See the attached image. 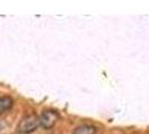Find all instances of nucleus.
<instances>
[{"instance_id":"nucleus-2","label":"nucleus","mask_w":149,"mask_h":134,"mask_svg":"<svg viewBox=\"0 0 149 134\" xmlns=\"http://www.w3.org/2000/svg\"><path fill=\"white\" fill-rule=\"evenodd\" d=\"M58 119H60V115L56 111L46 110L39 115V123H40V126L43 128L49 130L56 124Z\"/></svg>"},{"instance_id":"nucleus-4","label":"nucleus","mask_w":149,"mask_h":134,"mask_svg":"<svg viewBox=\"0 0 149 134\" xmlns=\"http://www.w3.org/2000/svg\"><path fill=\"white\" fill-rule=\"evenodd\" d=\"M13 105H14V101L11 97L5 96V95L1 96V98H0V112L2 114L9 111L13 107Z\"/></svg>"},{"instance_id":"nucleus-3","label":"nucleus","mask_w":149,"mask_h":134,"mask_svg":"<svg viewBox=\"0 0 149 134\" xmlns=\"http://www.w3.org/2000/svg\"><path fill=\"white\" fill-rule=\"evenodd\" d=\"M97 128L92 124H81L76 126L73 131V134H97Z\"/></svg>"},{"instance_id":"nucleus-1","label":"nucleus","mask_w":149,"mask_h":134,"mask_svg":"<svg viewBox=\"0 0 149 134\" xmlns=\"http://www.w3.org/2000/svg\"><path fill=\"white\" fill-rule=\"evenodd\" d=\"M38 126H40L39 116L29 114V115L24 116L20 119V122L17 126V132L18 134H31L37 130Z\"/></svg>"}]
</instances>
